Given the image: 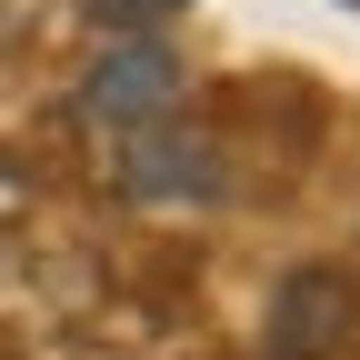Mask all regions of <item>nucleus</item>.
<instances>
[{
  "label": "nucleus",
  "instance_id": "nucleus-1",
  "mask_svg": "<svg viewBox=\"0 0 360 360\" xmlns=\"http://www.w3.org/2000/svg\"><path fill=\"white\" fill-rule=\"evenodd\" d=\"M170 101H180V60L160 40H110V51L80 70V90H70V120L101 130V141H130V130L170 120Z\"/></svg>",
  "mask_w": 360,
  "mask_h": 360
},
{
  "label": "nucleus",
  "instance_id": "nucleus-2",
  "mask_svg": "<svg viewBox=\"0 0 360 360\" xmlns=\"http://www.w3.org/2000/svg\"><path fill=\"white\" fill-rule=\"evenodd\" d=\"M350 281L340 270H290L281 290H270V321H260V360H330L350 340Z\"/></svg>",
  "mask_w": 360,
  "mask_h": 360
},
{
  "label": "nucleus",
  "instance_id": "nucleus-3",
  "mask_svg": "<svg viewBox=\"0 0 360 360\" xmlns=\"http://www.w3.org/2000/svg\"><path fill=\"white\" fill-rule=\"evenodd\" d=\"M120 180H130V200H220V150L191 120H150L120 141Z\"/></svg>",
  "mask_w": 360,
  "mask_h": 360
},
{
  "label": "nucleus",
  "instance_id": "nucleus-4",
  "mask_svg": "<svg viewBox=\"0 0 360 360\" xmlns=\"http://www.w3.org/2000/svg\"><path fill=\"white\" fill-rule=\"evenodd\" d=\"M101 20H120V30H150V20H170V11H191V0H90Z\"/></svg>",
  "mask_w": 360,
  "mask_h": 360
},
{
  "label": "nucleus",
  "instance_id": "nucleus-5",
  "mask_svg": "<svg viewBox=\"0 0 360 360\" xmlns=\"http://www.w3.org/2000/svg\"><path fill=\"white\" fill-rule=\"evenodd\" d=\"M51 11H60V0H0V51H20V40L51 20Z\"/></svg>",
  "mask_w": 360,
  "mask_h": 360
}]
</instances>
